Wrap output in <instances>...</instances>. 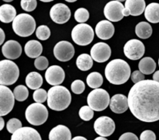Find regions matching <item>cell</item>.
<instances>
[{
	"label": "cell",
	"mask_w": 159,
	"mask_h": 140,
	"mask_svg": "<svg viewBox=\"0 0 159 140\" xmlns=\"http://www.w3.org/2000/svg\"><path fill=\"white\" fill-rule=\"evenodd\" d=\"M128 104L135 118L144 122L159 120V82L146 79L134 84L128 93Z\"/></svg>",
	"instance_id": "obj_1"
},
{
	"label": "cell",
	"mask_w": 159,
	"mask_h": 140,
	"mask_svg": "<svg viewBox=\"0 0 159 140\" xmlns=\"http://www.w3.org/2000/svg\"><path fill=\"white\" fill-rule=\"evenodd\" d=\"M107 80L114 85H122L130 77V67L123 59H113L107 64L105 68Z\"/></svg>",
	"instance_id": "obj_2"
},
{
	"label": "cell",
	"mask_w": 159,
	"mask_h": 140,
	"mask_svg": "<svg viewBox=\"0 0 159 140\" xmlns=\"http://www.w3.org/2000/svg\"><path fill=\"white\" fill-rule=\"evenodd\" d=\"M48 105L51 110H64L71 104V95L66 87L54 86L48 90Z\"/></svg>",
	"instance_id": "obj_3"
},
{
	"label": "cell",
	"mask_w": 159,
	"mask_h": 140,
	"mask_svg": "<svg viewBox=\"0 0 159 140\" xmlns=\"http://www.w3.org/2000/svg\"><path fill=\"white\" fill-rule=\"evenodd\" d=\"M12 29L20 37H29L32 35L36 29V22L32 16L26 13H20L12 21Z\"/></svg>",
	"instance_id": "obj_4"
},
{
	"label": "cell",
	"mask_w": 159,
	"mask_h": 140,
	"mask_svg": "<svg viewBox=\"0 0 159 140\" xmlns=\"http://www.w3.org/2000/svg\"><path fill=\"white\" fill-rule=\"evenodd\" d=\"M20 76V69L12 61L6 59L0 62V84L9 86L15 83Z\"/></svg>",
	"instance_id": "obj_5"
},
{
	"label": "cell",
	"mask_w": 159,
	"mask_h": 140,
	"mask_svg": "<svg viewBox=\"0 0 159 140\" xmlns=\"http://www.w3.org/2000/svg\"><path fill=\"white\" fill-rule=\"evenodd\" d=\"M25 116L28 122L32 125H41L48 120V110L42 104L34 103L28 106Z\"/></svg>",
	"instance_id": "obj_6"
},
{
	"label": "cell",
	"mask_w": 159,
	"mask_h": 140,
	"mask_svg": "<svg viewBox=\"0 0 159 140\" xmlns=\"http://www.w3.org/2000/svg\"><path fill=\"white\" fill-rule=\"evenodd\" d=\"M88 105L96 111H102L105 110L110 103V95L107 90L103 89H95L90 92L87 98Z\"/></svg>",
	"instance_id": "obj_7"
},
{
	"label": "cell",
	"mask_w": 159,
	"mask_h": 140,
	"mask_svg": "<svg viewBox=\"0 0 159 140\" xmlns=\"http://www.w3.org/2000/svg\"><path fill=\"white\" fill-rule=\"evenodd\" d=\"M73 41L80 46H86L92 43L94 38V30L91 26L86 23L76 25L71 31Z\"/></svg>",
	"instance_id": "obj_8"
},
{
	"label": "cell",
	"mask_w": 159,
	"mask_h": 140,
	"mask_svg": "<svg viewBox=\"0 0 159 140\" xmlns=\"http://www.w3.org/2000/svg\"><path fill=\"white\" fill-rule=\"evenodd\" d=\"M15 103V96L6 86H0V115L8 114L12 110Z\"/></svg>",
	"instance_id": "obj_9"
},
{
	"label": "cell",
	"mask_w": 159,
	"mask_h": 140,
	"mask_svg": "<svg viewBox=\"0 0 159 140\" xmlns=\"http://www.w3.org/2000/svg\"><path fill=\"white\" fill-rule=\"evenodd\" d=\"M145 51L144 45L141 40L132 39L128 40L124 47V54L130 60H138L143 57Z\"/></svg>",
	"instance_id": "obj_10"
},
{
	"label": "cell",
	"mask_w": 159,
	"mask_h": 140,
	"mask_svg": "<svg viewBox=\"0 0 159 140\" xmlns=\"http://www.w3.org/2000/svg\"><path fill=\"white\" fill-rule=\"evenodd\" d=\"M124 6L120 2L110 1L104 7V16L111 22H118L123 19Z\"/></svg>",
	"instance_id": "obj_11"
},
{
	"label": "cell",
	"mask_w": 159,
	"mask_h": 140,
	"mask_svg": "<svg viewBox=\"0 0 159 140\" xmlns=\"http://www.w3.org/2000/svg\"><path fill=\"white\" fill-rule=\"evenodd\" d=\"M75 54V48L70 42L62 40L56 44L54 48V55L60 62H68Z\"/></svg>",
	"instance_id": "obj_12"
},
{
	"label": "cell",
	"mask_w": 159,
	"mask_h": 140,
	"mask_svg": "<svg viewBox=\"0 0 159 140\" xmlns=\"http://www.w3.org/2000/svg\"><path fill=\"white\" fill-rule=\"evenodd\" d=\"M94 129L95 132L100 136H110L115 131V123L110 117H99L95 121Z\"/></svg>",
	"instance_id": "obj_13"
},
{
	"label": "cell",
	"mask_w": 159,
	"mask_h": 140,
	"mask_svg": "<svg viewBox=\"0 0 159 140\" xmlns=\"http://www.w3.org/2000/svg\"><path fill=\"white\" fill-rule=\"evenodd\" d=\"M50 16L54 23L63 24L69 20L71 17V10L65 4L57 3L51 7Z\"/></svg>",
	"instance_id": "obj_14"
},
{
	"label": "cell",
	"mask_w": 159,
	"mask_h": 140,
	"mask_svg": "<svg viewBox=\"0 0 159 140\" xmlns=\"http://www.w3.org/2000/svg\"><path fill=\"white\" fill-rule=\"evenodd\" d=\"M92 58L96 62L102 63L108 60L111 55V48L104 42H99L93 45L90 51Z\"/></svg>",
	"instance_id": "obj_15"
},
{
	"label": "cell",
	"mask_w": 159,
	"mask_h": 140,
	"mask_svg": "<svg viewBox=\"0 0 159 140\" xmlns=\"http://www.w3.org/2000/svg\"><path fill=\"white\" fill-rule=\"evenodd\" d=\"M65 74L63 68L59 65H51L45 72V79L48 84L59 86L65 80Z\"/></svg>",
	"instance_id": "obj_16"
},
{
	"label": "cell",
	"mask_w": 159,
	"mask_h": 140,
	"mask_svg": "<svg viewBox=\"0 0 159 140\" xmlns=\"http://www.w3.org/2000/svg\"><path fill=\"white\" fill-rule=\"evenodd\" d=\"M146 3L144 0H126L124 10V16H138L145 11Z\"/></svg>",
	"instance_id": "obj_17"
},
{
	"label": "cell",
	"mask_w": 159,
	"mask_h": 140,
	"mask_svg": "<svg viewBox=\"0 0 159 140\" xmlns=\"http://www.w3.org/2000/svg\"><path fill=\"white\" fill-rule=\"evenodd\" d=\"M2 52L5 58L7 59H16L21 55L22 47L16 40H7L2 48Z\"/></svg>",
	"instance_id": "obj_18"
},
{
	"label": "cell",
	"mask_w": 159,
	"mask_h": 140,
	"mask_svg": "<svg viewBox=\"0 0 159 140\" xmlns=\"http://www.w3.org/2000/svg\"><path fill=\"white\" fill-rule=\"evenodd\" d=\"M11 140H42L36 129L30 127H22L11 136Z\"/></svg>",
	"instance_id": "obj_19"
},
{
	"label": "cell",
	"mask_w": 159,
	"mask_h": 140,
	"mask_svg": "<svg viewBox=\"0 0 159 140\" xmlns=\"http://www.w3.org/2000/svg\"><path fill=\"white\" fill-rule=\"evenodd\" d=\"M115 28L113 23L109 20H102L96 26V34L102 40H108L113 36Z\"/></svg>",
	"instance_id": "obj_20"
},
{
	"label": "cell",
	"mask_w": 159,
	"mask_h": 140,
	"mask_svg": "<svg viewBox=\"0 0 159 140\" xmlns=\"http://www.w3.org/2000/svg\"><path fill=\"white\" fill-rule=\"evenodd\" d=\"M110 107L116 114L124 113L129 108L128 98L123 94H116L112 96Z\"/></svg>",
	"instance_id": "obj_21"
},
{
	"label": "cell",
	"mask_w": 159,
	"mask_h": 140,
	"mask_svg": "<svg viewBox=\"0 0 159 140\" xmlns=\"http://www.w3.org/2000/svg\"><path fill=\"white\" fill-rule=\"evenodd\" d=\"M49 140H71V131L66 126L59 124L51 129Z\"/></svg>",
	"instance_id": "obj_22"
},
{
	"label": "cell",
	"mask_w": 159,
	"mask_h": 140,
	"mask_svg": "<svg viewBox=\"0 0 159 140\" xmlns=\"http://www.w3.org/2000/svg\"><path fill=\"white\" fill-rule=\"evenodd\" d=\"M24 51L26 55L31 58H37L40 57L43 51L42 44L39 41L35 40H29L25 44Z\"/></svg>",
	"instance_id": "obj_23"
},
{
	"label": "cell",
	"mask_w": 159,
	"mask_h": 140,
	"mask_svg": "<svg viewBox=\"0 0 159 140\" xmlns=\"http://www.w3.org/2000/svg\"><path fill=\"white\" fill-rule=\"evenodd\" d=\"M16 16V10L9 4H4L0 6V20L2 23H9L13 21Z\"/></svg>",
	"instance_id": "obj_24"
},
{
	"label": "cell",
	"mask_w": 159,
	"mask_h": 140,
	"mask_svg": "<svg viewBox=\"0 0 159 140\" xmlns=\"http://www.w3.org/2000/svg\"><path fill=\"white\" fill-rule=\"evenodd\" d=\"M146 20L152 23H159V3L152 2L146 6L144 11Z\"/></svg>",
	"instance_id": "obj_25"
},
{
	"label": "cell",
	"mask_w": 159,
	"mask_h": 140,
	"mask_svg": "<svg viewBox=\"0 0 159 140\" xmlns=\"http://www.w3.org/2000/svg\"><path fill=\"white\" fill-rule=\"evenodd\" d=\"M139 70L144 75H150L155 71L156 63L151 57L143 58L138 64Z\"/></svg>",
	"instance_id": "obj_26"
},
{
	"label": "cell",
	"mask_w": 159,
	"mask_h": 140,
	"mask_svg": "<svg viewBox=\"0 0 159 140\" xmlns=\"http://www.w3.org/2000/svg\"><path fill=\"white\" fill-rule=\"evenodd\" d=\"M26 84L31 90H38L43 84V78L40 73L31 72L26 76Z\"/></svg>",
	"instance_id": "obj_27"
},
{
	"label": "cell",
	"mask_w": 159,
	"mask_h": 140,
	"mask_svg": "<svg viewBox=\"0 0 159 140\" xmlns=\"http://www.w3.org/2000/svg\"><path fill=\"white\" fill-rule=\"evenodd\" d=\"M137 36L141 39H147L152 34V27L148 22H140L135 27Z\"/></svg>",
	"instance_id": "obj_28"
},
{
	"label": "cell",
	"mask_w": 159,
	"mask_h": 140,
	"mask_svg": "<svg viewBox=\"0 0 159 140\" xmlns=\"http://www.w3.org/2000/svg\"><path fill=\"white\" fill-rule=\"evenodd\" d=\"M76 65L82 71H88L93 67V59L88 54H82L77 58Z\"/></svg>",
	"instance_id": "obj_29"
},
{
	"label": "cell",
	"mask_w": 159,
	"mask_h": 140,
	"mask_svg": "<svg viewBox=\"0 0 159 140\" xmlns=\"http://www.w3.org/2000/svg\"><path fill=\"white\" fill-rule=\"evenodd\" d=\"M87 84L93 89H98L102 86L103 82V78L102 75L97 72H91L86 78Z\"/></svg>",
	"instance_id": "obj_30"
},
{
	"label": "cell",
	"mask_w": 159,
	"mask_h": 140,
	"mask_svg": "<svg viewBox=\"0 0 159 140\" xmlns=\"http://www.w3.org/2000/svg\"><path fill=\"white\" fill-rule=\"evenodd\" d=\"M13 94L16 100L24 101L27 99L29 96V91L25 86L19 85L14 89Z\"/></svg>",
	"instance_id": "obj_31"
},
{
	"label": "cell",
	"mask_w": 159,
	"mask_h": 140,
	"mask_svg": "<svg viewBox=\"0 0 159 140\" xmlns=\"http://www.w3.org/2000/svg\"><path fill=\"white\" fill-rule=\"evenodd\" d=\"M75 20L79 23H84L89 18V12L85 8H79L75 12Z\"/></svg>",
	"instance_id": "obj_32"
},
{
	"label": "cell",
	"mask_w": 159,
	"mask_h": 140,
	"mask_svg": "<svg viewBox=\"0 0 159 140\" xmlns=\"http://www.w3.org/2000/svg\"><path fill=\"white\" fill-rule=\"evenodd\" d=\"M79 117L83 121H90L94 116V110L89 106H83L80 108L79 112Z\"/></svg>",
	"instance_id": "obj_33"
},
{
	"label": "cell",
	"mask_w": 159,
	"mask_h": 140,
	"mask_svg": "<svg viewBox=\"0 0 159 140\" xmlns=\"http://www.w3.org/2000/svg\"><path fill=\"white\" fill-rule=\"evenodd\" d=\"M36 36L39 40H48L51 36V30L49 27L46 25H41L38 26L36 30Z\"/></svg>",
	"instance_id": "obj_34"
},
{
	"label": "cell",
	"mask_w": 159,
	"mask_h": 140,
	"mask_svg": "<svg viewBox=\"0 0 159 140\" xmlns=\"http://www.w3.org/2000/svg\"><path fill=\"white\" fill-rule=\"evenodd\" d=\"M22 128V123L17 118H11L8 121L7 124H6V128H7L8 132L9 133L13 134L14 132H16L20 128Z\"/></svg>",
	"instance_id": "obj_35"
},
{
	"label": "cell",
	"mask_w": 159,
	"mask_h": 140,
	"mask_svg": "<svg viewBox=\"0 0 159 140\" xmlns=\"http://www.w3.org/2000/svg\"><path fill=\"white\" fill-rule=\"evenodd\" d=\"M48 93H47V91L44 89H38V90H36L34 91V94H33V97H34V101L36 103H40V104H42L44 101H46V100H48Z\"/></svg>",
	"instance_id": "obj_36"
},
{
	"label": "cell",
	"mask_w": 159,
	"mask_h": 140,
	"mask_svg": "<svg viewBox=\"0 0 159 140\" xmlns=\"http://www.w3.org/2000/svg\"><path fill=\"white\" fill-rule=\"evenodd\" d=\"M71 89L73 93H75V94H81V93H83L85 89V83L83 82V81L80 80V79L75 80L71 83Z\"/></svg>",
	"instance_id": "obj_37"
},
{
	"label": "cell",
	"mask_w": 159,
	"mask_h": 140,
	"mask_svg": "<svg viewBox=\"0 0 159 140\" xmlns=\"http://www.w3.org/2000/svg\"><path fill=\"white\" fill-rule=\"evenodd\" d=\"M20 5L23 10L26 12H32L37 7V0H21Z\"/></svg>",
	"instance_id": "obj_38"
},
{
	"label": "cell",
	"mask_w": 159,
	"mask_h": 140,
	"mask_svg": "<svg viewBox=\"0 0 159 140\" xmlns=\"http://www.w3.org/2000/svg\"><path fill=\"white\" fill-rule=\"evenodd\" d=\"M48 60L44 56H40L37 58L34 62V65L35 68L38 70H44L46 68H48Z\"/></svg>",
	"instance_id": "obj_39"
},
{
	"label": "cell",
	"mask_w": 159,
	"mask_h": 140,
	"mask_svg": "<svg viewBox=\"0 0 159 140\" xmlns=\"http://www.w3.org/2000/svg\"><path fill=\"white\" fill-rule=\"evenodd\" d=\"M130 77H131L132 82L135 84L144 80V74H143L140 70H136V71L133 72Z\"/></svg>",
	"instance_id": "obj_40"
},
{
	"label": "cell",
	"mask_w": 159,
	"mask_h": 140,
	"mask_svg": "<svg viewBox=\"0 0 159 140\" xmlns=\"http://www.w3.org/2000/svg\"><path fill=\"white\" fill-rule=\"evenodd\" d=\"M140 140H156V135L152 131L145 130L140 135Z\"/></svg>",
	"instance_id": "obj_41"
},
{
	"label": "cell",
	"mask_w": 159,
	"mask_h": 140,
	"mask_svg": "<svg viewBox=\"0 0 159 140\" xmlns=\"http://www.w3.org/2000/svg\"><path fill=\"white\" fill-rule=\"evenodd\" d=\"M119 140H138V136L132 132H126L120 135Z\"/></svg>",
	"instance_id": "obj_42"
},
{
	"label": "cell",
	"mask_w": 159,
	"mask_h": 140,
	"mask_svg": "<svg viewBox=\"0 0 159 140\" xmlns=\"http://www.w3.org/2000/svg\"><path fill=\"white\" fill-rule=\"evenodd\" d=\"M153 80L159 82V71L155 72L153 75Z\"/></svg>",
	"instance_id": "obj_43"
},
{
	"label": "cell",
	"mask_w": 159,
	"mask_h": 140,
	"mask_svg": "<svg viewBox=\"0 0 159 140\" xmlns=\"http://www.w3.org/2000/svg\"><path fill=\"white\" fill-rule=\"evenodd\" d=\"M0 30H1V35H2V38H1V40H0V44H2L3 42H4V39H5V33H4V31H3L2 29H0Z\"/></svg>",
	"instance_id": "obj_44"
},
{
	"label": "cell",
	"mask_w": 159,
	"mask_h": 140,
	"mask_svg": "<svg viewBox=\"0 0 159 140\" xmlns=\"http://www.w3.org/2000/svg\"><path fill=\"white\" fill-rule=\"evenodd\" d=\"M71 140H87V138H85L83 136H76L73 138Z\"/></svg>",
	"instance_id": "obj_45"
},
{
	"label": "cell",
	"mask_w": 159,
	"mask_h": 140,
	"mask_svg": "<svg viewBox=\"0 0 159 140\" xmlns=\"http://www.w3.org/2000/svg\"><path fill=\"white\" fill-rule=\"evenodd\" d=\"M0 122H1V127H0V130H2L3 128H4V124H5L4 119H3L2 117H1V118H0Z\"/></svg>",
	"instance_id": "obj_46"
},
{
	"label": "cell",
	"mask_w": 159,
	"mask_h": 140,
	"mask_svg": "<svg viewBox=\"0 0 159 140\" xmlns=\"http://www.w3.org/2000/svg\"><path fill=\"white\" fill-rule=\"evenodd\" d=\"M94 140H107V138H105V137H102V136H100V137H97V138H95Z\"/></svg>",
	"instance_id": "obj_47"
},
{
	"label": "cell",
	"mask_w": 159,
	"mask_h": 140,
	"mask_svg": "<svg viewBox=\"0 0 159 140\" xmlns=\"http://www.w3.org/2000/svg\"><path fill=\"white\" fill-rule=\"evenodd\" d=\"M40 1L43 2H52L54 0H40Z\"/></svg>",
	"instance_id": "obj_48"
},
{
	"label": "cell",
	"mask_w": 159,
	"mask_h": 140,
	"mask_svg": "<svg viewBox=\"0 0 159 140\" xmlns=\"http://www.w3.org/2000/svg\"><path fill=\"white\" fill-rule=\"evenodd\" d=\"M66 2H76L77 0H65Z\"/></svg>",
	"instance_id": "obj_49"
},
{
	"label": "cell",
	"mask_w": 159,
	"mask_h": 140,
	"mask_svg": "<svg viewBox=\"0 0 159 140\" xmlns=\"http://www.w3.org/2000/svg\"><path fill=\"white\" fill-rule=\"evenodd\" d=\"M4 2H10L13 1V0H3Z\"/></svg>",
	"instance_id": "obj_50"
},
{
	"label": "cell",
	"mask_w": 159,
	"mask_h": 140,
	"mask_svg": "<svg viewBox=\"0 0 159 140\" xmlns=\"http://www.w3.org/2000/svg\"><path fill=\"white\" fill-rule=\"evenodd\" d=\"M116 1H118V2H124V1H126V0H116Z\"/></svg>",
	"instance_id": "obj_51"
},
{
	"label": "cell",
	"mask_w": 159,
	"mask_h": 140,
	"mask_svg": "<svg viewBox=\"0 0 159 140\" xmlns=\"http://www.w3.org/2000/svg\"><path fill=\"white\" fill-rule=\"evenodd\" d=\"M158 65H159V59H158Z\"/></svg>",
	"instance_id": "obj_52"
}]
</instances>
